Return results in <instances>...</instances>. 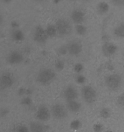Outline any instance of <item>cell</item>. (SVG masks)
Listing matches in <instances>:
<instances>
[{"mask_svg": "<svg viewBox=\"0 0 124 132\" xmlns=\"http://www.w3.org/2000/svg\"><path fill=\"white\" fill-rule=\"evenodd\" d=\"M65 67V63L63 62V61L60 60H57L55 63V68L57 70H62Z\"/></svg>", "mask_w": 124, "mask_h": 132, "instance_id": "cell-22", "label": "cell"}, {"mask_svg": "<svg viewBox=\"0 0 124 132\" xmlns=\"http://www.w3.org/2000/svg\"><path fill=\"white\" fill-rule=\"evenodd\" d=\"M103 125L99 123L96 124L93 126V130H94V131L95 132H102L103 131Z\"/></svg>", "mask_w": 124, "mask_h": 132, "instance_id": "cell-28", "label": "cell"}, {"mask_svg": "<svg viewBox=\"0 0 124 132\" xmlns=\"http://www.w3.org/2000/svg\"><path fill=\"white\" fill-rule=\"evenodd\" d=\"M51 112L49 108L45 106L42 105L39 107L36 112V118L41 122H45L50 119Z\"/></svg>", "mask_w": 124, "mask_h": 132, "instance_id": "cell-10", "label": "cell"}, {"mask_svg": "<svg viewBox=\"0 0 124 132\" xmlns=\"http://www.w3.org/2000/svg\"><path fill=\"white\" fill-rule=\"evenodd\" d=\"M116 104L119 108L124 110V93L119 95L116 100Z\"/></svg>", "mask_w": 124, "mask_h": 132, "instance_id": "cell-21", "label": "cell"}, {"mask_svg": "<svg viewBox=\"0 0 124 132\" xmlns=\"http://www.w3.org/2000/svg\"><path fill=\"white\" fill-rule=\"evenodd\" d=\"M50 112L53 117L56 119H63L67 116V108L62 104L57 103L52 106Z\"/></svg>", "mask_w": 124, "mask_h": 132, "instance_id": "cell-5", "label": "cell"}, {"mask_svg": "<svg viewBox=\"0 0 124 132\" xmlns=\"http://www.w3.org/2000/svg\"><path fill=\"white\" fill-rule=\"evenodd\" d=\"M75 30L77 34L80 36H83L87 32V28L83 24H76L75 27Z\"/></svg>", "mask_w": 124, "mask_h": 132, "instance_id": "cell-20", "label": "cell"}, {"mask_svg": "<svg viewBox=\"0 0 124 132\" xmlns=\"http://www.w3.org/2000/svg\"><path fill=\"white\" fill-rule=\"evenodd\" d=\"M31 101H32L30 100V99L29 97H26L25 98V99H23V101H22V103L24 104H25V105H28V104H30L31 103Z\"/></svg>", "mask_w": 124, "mask_h": 132, "instance_id": "cell-31", "label": "cell"}, {"mask_svg": "<svg viewBox=\"0 0 124 132\" xmlns=\"http://www.w3.org/2000/svg\"><path fill=\"white\" fill-rule=\"evenodd\" d=\"M3 1H5V2L7 3V2H9V1H10V0H3Z\"/></svg>", "mask_w": 124, "mask_h": 132, "instance_id": "cell-36", "label": "cell"}, {"mask_svg": "<svg viewBox=\"0 0 124 132\" xmlns=\"http://www.w3.org/2000/svg\"><path fill=\"white\" fill-rule=\"evenodd\" d=\"M11 37L12 39L14 41H16V42L22 41L25 38L23 32L21 30L18 29V28L12 30V31L11 32Z\"/></svg>", "mask_w": 124, "mask_h": 132, "instance_id": "cell-16", "label": "cell"}, {"mask_svg": "<svg viewBox=\"0 0 124 132\" xmlns=\"http://www.w3.org/2000/svg\"><path fill=\"white\" fill-rule=\"evenodd\" d=\"M9 113V111L7 110L6 109H3V110H1V117H3V116H6V114H8Z\"/></svg>", "mask_w": 124, "mask_h": 132, "instance_id": "cell-32", "label": "cell"}, {"mask_svg": "<svg viewBox=\"0 0 124 132\" xmlns=\"http://www.w3.org/2000/svg\"><path fill=\"white\" fill-rule=\"evenodd\" d=\"M58 52L60 55H65V54H67L68 52L67 45H63V46H60L58 49Z\"/></svg>", "mask_w": 124, "mask_h": 132, "instance_id": "cell-27", "label": "cell"}, {"mask_svg": "<svg viewBox=\"0 0 124 132\" xmlns=\"http://www.w3.org/2000/svg\"><path fill=\"white\" fill-rule=\"evenodd\" d=\"M114 34L120 38H124V22L118 24L114 29Z\"/></svg>", "mask_w": 124, "mask_h": 132, "instance_id": "cell-17", "label": "cell"}, {"mask_svg": "<svg viewBox=\"0 0 124 132\" xmlns=\"http://www.w3.org/2000/svg\"><path fill=\"white\" fill-rule=\"evenodd\" d=\"M15 132H30V131L25 125H19L16 128Z\"/></svg>", "mask_w": 124, "mask_h": 132, "instance_id": "cell-24", "label": "cell"}, {"mask_svg": "<svg viewBox=\"0 0 124 132\" xmlns=\"http://www.w3.org/2000/svg\"><path fill=\"white\" fill-rule=\"evenodd\" d=\"M81 96L85 103L92 104L96 99V92L90 86H85L81 89Z\"/></svg>", "mask_w": 124, "mask_h": 132, "instance_id": "cell-4", "label": "cell"}, {"mask_svg": "<svg viewBox=\"0 0 124 132\" xmlns=\"http://www.w3.org/2000/svg\"><path fill=\"white\" fill-rule=\"evenodd\" d=\"M118 47L115 44L111 42H106L102 45V54L105 57H111L117 52Z\"/></svg>", "mask_w": 124, "mask_h": 132, "instance_id": "cell-11", "label": "cell"}, {"mask_svg": "<svg viewBox=\"0 0 124 132\" xmlns=\"http://www.w3.org/2000/svg\"><path fill=\"white\" fill-rule=\"evenodd\" d=\"M76 82L79 84L83 83L85 81V77H84L83 76H81V75H79V76H78L77 77H76Z\"/></svg>", "mask_w": 124, "mask_h": 132, "instance_id": "cell-29", "label": "cell"}, {"mask_svg": "<svg viewBox=\"0 0 124 132\" xmlns=\"http://www.w3.org/2000/svg\"><path fill=\"white\" fill-rule=\"evenodd\" d=\"M105 132H113V131H105Z\"/></svg>", "mask_w": 124, "mask_h": 132, "instance_id": "cell-37", "label": "cell"}, {"mask_svg": "<svg viewBox=\"0 0 124 132\" xmlns=\"http://www.w3.org/2000/svg\"><path fill=\"white\" fill-rule=\"evenodd\" d=\"M67 108L72 113H77L81 109V104L76 100L67 101Z\"/></svg>", "mask_w": 124, "mask_h": 132, "instance_id": "cell-15", "label": "cell"}, {"mask_svg": "<svg viewBox=\"0 0 124 132\" xmlns=\"http://www.w3.org/2000/svg\"><path fill=\"white\" fill-rule=\"evenodd\" d=\"M11 26H12V27L13 29H17L18 27V24L17 22L14 21V22H12V23H11Z\"/></svg>", "mask_w": 124, "mask_h": 132, "instance_id": "cell-33", "label": "cell"}, {"mask_svg": "<svg viewBox=\"0 0 124 132\" xmlns=\"http://www.w3.org/2000/svg\"><path fill=\"white\" fill-rule=\"evenodd\" d=\"M14 82H15V79L12 73L6 72L1 74V81H0L1 90H5L12 87Z\"/></svg>", "mask_w": 124, "mask_h": 132, "instance_id": "cell-7", "label": "cell"}, {"mask_svg": "<svg viewBox=\"0 0 124 132\" xmlns=\"http://www.w3.org/2000/svg\"><path fill=\"white\" fill-rule=\"evenodd\" d=\"M34 40L39 44L45 43L47 41L48 37L45 29H44L41 26H37L36 27L33 34Z\"/></svg>", "mask_w": 124, "mask_h": 132, "instance_id": "cell-6", "label": "cell"}, {"mask_svg": "<svg viewBox=\"0 0 124 132\" xmlns=\"http://www.w3.org/2000/svg\"><path fill=\"white\" fill-rule=\"evenodd\" d=\"M35 1H37V2H42V1H44L45 0H34Z\"/></svg>", "mask_w": 124, "mask_h": 132, "instance_id": "cell-34", "label": "cell"}, {"mask_svg": "<svg viewBox=\"0 0 124 132\" xmlns=\"http://www.w3.org/2000/svg\"><path fill=\"white\" fill-rule=\"evenodd\" d=\"M64 99L67 101L76 100L78 97V92L76 89L73 86H68L64 90L63 92Z\"/></svg>", "mask_w": 124, "mask_h": 132, "instance_id": "cell-12", "label": "cell"}, {"mask_svg": "<svg viewBox=\"0 0 124 132\" xmlns=\"http://www.w3.org/2000/svg\"><path fill=\"white\" fill-rule=\"evenodd\" d=\"M71 1H74V0H71Z\"/></svg>", "mask_w": 124, "mask_h": 132, "instance_id": "cell-38", "label": "cell"}, {"mask_svg": "<svg viewBox=\"0 0 124 132\" xmlns=\"http://www.w3.org/2000/svg\"><path fill=\"white\" fill-rule=\"evenodd\" d=\"M24 57L21 52L18 51H12L6 57V61L12 65L19 64L23 61Z\"/></svg>", "mask_w": 124, "mask_h": 132, "instance_id": "cell-8", "label": "cell"}, {"mask_svg": "<svg viewBox=\"0 0 124 132\" xmlns=\"http://www.w3.org/2000/svg\"><path fill=\"white\" fill-rule=\"evenodd\" d=\"M67 46L68 53L72 56L78 55L82 51V45L79 41H72Z\"/></svg>", "mask_w": 124, "mask_h": 132, "instance_id": "cell-9", "label": "cell"}, {"mask_svg": "<svg viewBox=\"0 0 124 132\" xmlns=\"http://www.w3.org/2000/svg\"><path fill=\"white\" fill-rule=\"evenodd\" d=\"M109 10V5L106 3L102 2L99 3L97 5V12L99 14L103 15L106 14Z\"/></svg>", "mask_w": 124, "mask_h": 132, "instance_id": "cell-19", "label": "cell"}, {"mask_svg": "<svg viewBox=\"0 0 124 132\" xmlns=\"http://www.w3.org/2000/svg\"><path fill=\"white\" fill-rule=\"evenodd\" d=\"M82 1H84V2H89V1H90L91 0H81Z\"/></svg>", "mask_w": 124, "mask_h": 132, "instance_id": "cell-35", "label": "cell"}, {"mask_svg": "<svg viewBox=\"0 0 124 132\" xmlns=\"http://www.w3.org/2000/svg\"><path fill=\"white\" fill-rule=\"evenodd\" d=\"M111 1L112 5L118 7L124 6V0H111Z\"/></svg>", "mask_w": 124, "mask_h": 132, "instance_id": "cell-26", "label": "cell"}, {"mask_svg": "<svg viewBox=\"0 0 124 132\" xmlns=\"http://www.w3.org/2000/svg\"><path fill=\"white\" fill-rule=\"evenodd\" d=\"M100 116L102 118L107 119L110 116V111L106 108H103L100 111Z\"/></svg>", "mask_w": 124, "mask_h": 132, "instance_id": "cell-23", "label": "cell"}, {"mask_svg": "<svg viewBox=\"0 0 124 132\" xmlns=\"http://www.w3.org/2000/svg\"><path fill=\"white\" fill-rule=\"evenodd\" d=\"M45 30L49 37H54L58 34L56 27L54 24H49L45 28Z\"/></svg>", "mask_w": 124, "mask_h": 132, "instance_id": "cell-18", "label": "cell"}, {"mask_svg": "<svg viewBox=\"0 0 124 132\" xmlns=\"http://www.w3.org/2000/svg\"><path fill=\"white\" fill-rule=\"evenodd\" d=\"M81 126V122L78 120H75V121H72L71 124V128L72 130H78Z\"/></svg>", "mask_w": 124, "mask_h": 132, "instance_id": "cell-25", "label": "cell"}, {"mask_svg": "<svg viewBox=\"0 0 124 132\" xmlns=\"http://www.w3.org/2000/svg\"><path fill=\"white\" fill-rule=\"evenodd\" d=\"M55 26L58 34L60 36L64 37L68 36L72 32V27L70 22L63 18L58 19L56 23Z\"/></svg>", "mask_w": 124, "mask_h": 132, "instance_id": "cell-3", "label": "cell"}, {"mask_svg": "<svg viewBox=\"0 0 124 132\" xmlns=\"http://www.w3.org/2000/svg\"><path fill=\"white\" fill-rule=\"evenodd\" d=\"M56 73L50 68H43L39 72L36 80L41 85H47L54 81Z\"/></svg>", "mask_w": 124, "mask_h": 132, "instance_id": "cell-1", "label": "cell"}, {"mask_svg": "<svg viewBox=\"0 0 124 132\" xmlns=\"http://www.w3.org/2000/svg\"><path fill=\"white\" fill-rule=\"evenodd\" d=\"M105 83L109 90L111 91H116L121 86L122 78L118 73H111L105 77Z\"/></svg>", "mask_w": 124, "mask_h": 132, "instance_id": "cell-2", "label": "cell"}, {"mask_svg": "<svg viewBox=\"0 0 124 132\" xmlns=\"http://www.w3.org/2000/svg\"><path fill=\"white\" fill-rule=\"evenodd\" d=\"M30 132H47V128L42 122L34 121L30 124Z\"/></svg>", "mask_w": 124, "mask_h": 132, "instance_id": "cell-14", "label": "cell"}, {"mask_svg": "<svg viewBox=\"0 0 124 132\" xmlns=\"http://www.w3.org/2000/svg\"><path fill=\"white\" fill-rule=\"evenodd\" d=\"M83 67L81 65V64H76L74 67V70L76 71V72H80L83 70Z\"/></svg>", "mask_w": 124, "mask_h": 132, "instance_id": "cell-30", "label": "cell"}, {"mask_svg": "<svg viewBox=\"0 0 124 132\" xmlns=\"http://www.w3.org/2000/svg\"><path fill=\"white\" fill-rule=\"evenodd\" d=\"M71 20L76 24H81L85 19V15L83 11L79 9L73 10L71 14Z\"/></svg>", "mask_w": 124, "mask_h": 132, "instance_id": "cell-13", "label": "cell"}]
</instances>
